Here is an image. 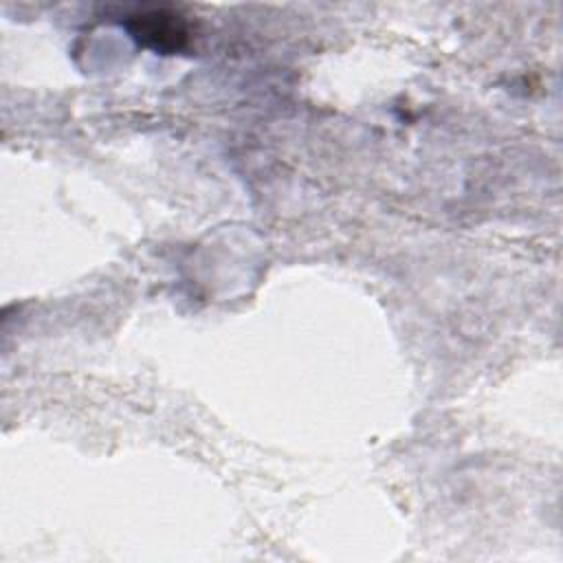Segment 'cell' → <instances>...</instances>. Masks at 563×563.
<instances>
[{"label": "cell", "instance_id": "6da1fadb", "mask_svg": "<svg viewBox=\"0 0 563 563\" xmlns=\"http://www.w3.org/2000/svg\"><path fill=\"white\" fill-rule=\"evenodd\" d=\"M134 37H139L145 46H152L163 53L180 51L187 42L185 22L176 13L167 11H150L143 15H134L128 22Z\"/></svg>", "mask_w": 563, "mask_h": 563}]
</instances>
